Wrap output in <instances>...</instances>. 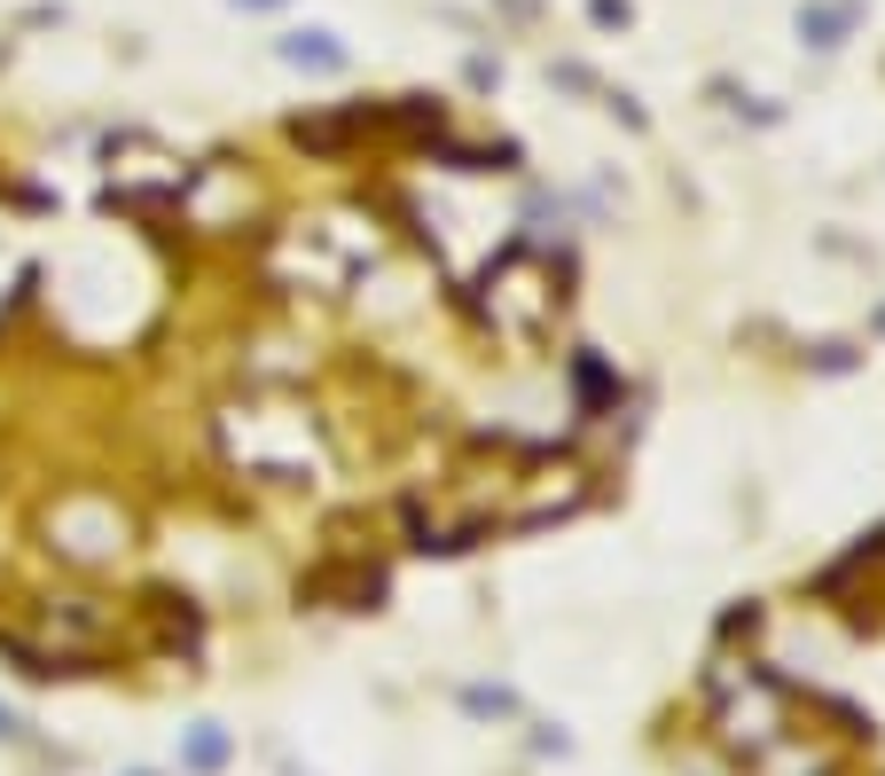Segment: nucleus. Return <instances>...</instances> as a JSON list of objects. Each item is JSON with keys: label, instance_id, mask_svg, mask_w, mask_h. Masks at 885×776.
<instances>
[{"label": "nucleus", "instance_id": "obj_1", "mask_svg": "<svg viewBox=\"0 0 885 776\" xmlns=\"http://www.w3.org/2000/svg\"><path fill=\"white\" fill-rule=\"evenodd\" d=\"M220 761H228V730H220V722H204V730L189 737V768H197V776H212Z\"/></svg>", "mask_w": 885, "mask_h": 776}, {"label": "nucleus", "instance_id": "obj_2", "mask_svg": "<svg viewBox=\"0 0 885 776\" xmlns=\"http://www.w3.org/2000/svg\"><path fill=\"white\" fill-rule=\"evenodd\" d=\"M291 63H337V48H329L322 32H298V40H291Z\"/></svg>", "mask_w": 885, "mask_h": 776}, {"label": "nucleus", "instance_id": "obj_3", "mask_svg": "<svg viewBox=\"0 0 885 776\" xmlns=\"http://www.w3.org/2000/svg\"><path fill=\"white\" fill-rule=\"evenodd\" d=\"M9 737H24V722H17L9 706H0V745H9Z\"/></svg>", "mask_w": 885, "mask_h": 776}]
</instances>
